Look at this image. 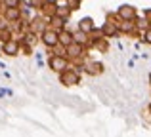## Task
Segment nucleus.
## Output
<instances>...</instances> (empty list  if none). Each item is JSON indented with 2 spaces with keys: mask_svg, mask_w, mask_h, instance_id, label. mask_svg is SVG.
<instances>
[{
  "mask_svg": "<svg viewBox=\"0 0 151 137\" xmlns=\"http://www.w3.org/2000/svg\"><path fill=\"white\" fill-rule=\"evenodd\" d=\"M59 82H61L63 86H77V84H81V72H78L77 69L67 67L65 70L59 72Z\"/></svg>",
  "mask_w": 151,
  "mask_h": 137,
  "instance_id": "obj_1",
  "label": "nucleus"
},
{
  "mask_svg": "<svg viewBox=\"0 0 151 137\" xmlns=\"http://www.w3.org/2000/svg\"><path fill=\"white\" fill-rule=\"evenodd\" d=\"M48 67L52 70H55V72H61V70H65L67 67H69V59H67L65 55H55V53H50Z\"/></svg>",
  "mask_w": 151,
  "mask_h": 137,
  "instance_id": "obj_2",
  "label": "nucleus"
},
{
  "mask_svg": "<svg viewBox=\"0 0 151 137\" xmlns=\"http://www.w3.org/2000/svg\"><path fill=\"white\" fill-rule=\"evenodd\" d=\"M19 48H21V44H19V40L15 36L14 38H8V40L2 42V53H4V55H8V57L19 55Z\"/></svg>",
  "mask_w": 151,
  "mask_h": 137,
  "instance_id": "obj_3",
  "label": "nucleus"
},
{
  "mask_svg": "<svg viewBox=\"0 0 151 137\" xmlns=\"http://www.w3.org/2000/svg\"><path fill=\"white\" fill-rule=\"evenodd\" d=\"M38 36H40V42H42V44H44L48 50L54 48L55 44H59V40H58V31L50 29V27H48V29H44L40 34H38Z\"/></svg>",
  "mask_w": 151,
  "mask_h": 137,
  "instance_id": "obj_4",
  "label": "nucleus"
},
{
  "mask_svg": "<svg viewBox=\"0 0 151 137\" xmlns=\"http://www.w3.org/2000/svg\"><path fill=\"white\" fill-rule=\"evenodd\" d=\"M44 29H48V19H46L42 13H38V15H35V17L29 19V31L40 34Z\"/></svg>",
  "mask_w": 151,
  "mask_h": 137,
  "instance_id": "obj_5",
  "label": "nucleus"
},
{
  "mask_svg": "<svg viewBox=\"0 0 151 137\" xmlns=\"http://www.w3.org/2000/svg\"><path fill=\"white\" fill-rule=\"evenodd\" d=\"M136 15H138L136 8L130 6V4H122V6L119 8V11H117V17L119 19H126V21H134Z\"/></svg>",
  "mask_w": 151,
  "mask_h": 137,
  "instance_id": "obj_6",
  "label": "nucleus"
},
{
  "mask_svg": "<svg viewBox=\"0 0 151 137\" xmlns=\"http://www.w3.org/2000/svg\"><path fill=\"white\" fill-rule=\"evenodd\" d=\"M82 70L90 74V76H96V74H101L103 72V65L100 61H82Z\"/></svg>",
  "mask_w": 151,
  "mask_h": 137,
  "instance_id": "obj_7",
  "label": "nucleus"
},
{
  "mask_svg": "<svg viewBox=\"0 0 151 137\" xmlns=\"http://www.w3.org/2000/svg\"><path fill=\"white\" fill-rule=\"evenodd\" d=\"M65 23H67V19L65 17H61V15H58V13H54V15H50L48 17V27L50 29H54V31H61V29H65Z\"/></svg>",
  "mask_w": 151,
  "mask_h": 137,
  "instance_id": "obj_8",
  "label": "nucleus"
},
{
  "mask_svg": "<svg viewBox=\"0 0 151 137\" xmlns=\"http://www.w3.org/2000/svg\"><path fill=\"white\" fill-rule=\"evenodd\" d=\"M2 15L8 19V23H14V21L23 17L21 8H2Z\"/></svg>",
  "mask_w": 151,
  "mask_h": 137,
  "instance_id": "obj_9",
  "label": "nucleus"
},
{
  "mask_svg": "<svg viewBox=\"0 0 151 137\" xmlns=\"http://www.w3.org/2000/svg\"><path fill=\"white\" fill-rule=\"evenodd\" d=\"M58 40H59V44H61V46H69L71 42H73V33L65 27V29H61L58 33Z\"/></svg>",
  "mask_w": 151,
  "mask_h": 137,
  "instance_id": "obj_10",
  "label": "nucleus"
},
{
  "mask_svg": "<svg viewBox=\"0 0 151 137\" xmlns=\"http://www.w3.org/2000/svg\"><path fill=\"white\" fill-rule=\"evenodd\" d=\"M88 40H90V36H88V33H84V31H75L73 33V42H78V44H82V46H88Z\"/></svg>",
  "mask_w": 151,
  "mask_h": 137,
  "instance_id": "obj_11",
  "label": "nucleus"
},
{
  "mask_svg": "<svg viewBox=\"0 0 151 137\" xmlns=\"http://www.w3.org/2000/svg\"><path fill=\"white\" fill-rule=\"evenodd\" d=\"M94 27H96V25H94V19L92 17H82L81 21H78V29L84 31V33H90Z\"/></svg>",
  "mask_w": 151,
  "mask_h": 137,
  "instance_id": "obj_12",
  "label": "nucleus"
},
{
  "mask_svg": "<svg viewBox=\"0 0 151 137\" xmlns=\"http://www.w3.org/2000/svg\"><path fill=\"white\" fill-rule=\"evenodd\" d=\"M134 25H136V29L140 31V33H144L147 27H151V23H149V19L145 17V15H144V17H138V15H136V19H134Z\"/></svg>",
  "mask_w": 151,
  "mask_h": 137,
  "instance_id": "obj_13",
  "label": "nucleus"
},
{
  "mask_svg": "<svg viewBox=\"0 0 151 137\" xmlns=\"http://www.w3.org/2000/svg\"><path fill=\"white\" fill-rule=\"evenodd\" d=\"M55 13H58V15H61V17H65V19H69L71 10L67 8V4H65V6H58V4H55Z\"/></svg>",
  "mask_w": 151,
  "mask_h": 137,
  "instance_id": "obj_14",
  "label": "nucleus"
},
{
  "mask_svg": "<svg viewBox=\"0 0 151 137\" xmlns=\"http://www.w3.org/2000/svg\"><path fill=\"white\" fill-rule=\"evenodd\" d=\"M4 8H19L25 4V0H2Z\"/></svg>",
  "mask_w": 151,
  "mask_h": 137,
  "instance_id": "obj_15",
  "label": "nucleus"
},
{
  "mask_svg": "<svg viewBox=\"0 0 151 137\" xmlns=\"http://www.w3.org/2000/svg\"><path fill=\"white\" fill-rule=\"evenodd\" d=\"M81 2H82V0H67V8H69L71 11H75V10L81 8Z\"/></svg>",
  "mask_w": 151,
  "mask_h": 137,
  "instance_id": "obj_16",
  "label": "nucleus"
},
{
  "mask_svg": "<svg viewBox=\"0 0 151 137\" xmlns=\"http://www.w3.org/2000/svg\"><path fill=\"white\" fill-rule=\"evenodd\" d=\"M142 40H144L145 44H151V27H147V29L142 33Z\"/></svg>",
  "mask_w": 151,
  "mask_h": 137,
  "instance_id": "obj_17",
  "label": "nucleus"
},
{
  "mask_svg": "<svg viewBox=\"0 0 151 137\" xmlns=\"http://www.w3.org/2000/svg\"><path fill=\"white\" fill-rule=\"evenodd\" d=\"M44 4V0H29V6L33 10H40V6Z\"/></svg>",
  "mask_w": 151,
  "mask_h": 137,
  "instance_id": "obj_18",
  "label": "nucleus"
},
{
  "mask_svg": "<svg viewBox=\"0 0 151 137\" xmlns=\"http://www.w3.org/2000/svg\"><path fill=\"white\" fill-rule=\"evenodd\" d=\"M4 29H10V23H8V19L4 15H0V31H4Z\"/></svg>",
  "mask_w": 151,
  "mask_h": 137,
  "instance_id": "obj_19",
  "label": "nucleus"
},
{
  "mask_svg": "<svg viewBox=\"0 0 151 137\" xmlns=\"http://www.w3.org/2000/svg\"><path fill=\"white\" fill-rule=\"evenodd\" d=\"M144 15L149 19V23H151V10H145V11H144Z\"/></svg>",
  "mask_w": 151,
  "mask_h": 137,
  "instance_id": "obj_20",
  "label": "nucleus"
},
{
  "mask_svg": "<svg viewBox=\"0 0 151 137\" xmlns=\"http://www.w3.org/2000/svg\"><path fill=\"white\" fill-rule=\"evenodd\" d=\"M46 2H52V4H58L59 0H46Z\"/></svg>",
  "mask_w": 151,
  "mask_h": 137,
  "instance_id": "obj_21",
  "label": "nucleus"
},
{
  "mask_svg": "<svg viewBox=\"0 0 151 137\" xmlns=\"http://www.w3.org/2000/svg\"><path fill=\"white\" fill-rule=\"evenodd\" d=\"M149 84H151V74H149Z\"/></svg>",
  "mask_w": 151,
  "mask_h": 137,
  "instance_id": "obj_22",
  "label": "nucleus"
},
{
  "mask_svg": "<svg viewBox=\"0 0 151 137\" xmlns=\"http://www.w3.org/2000/svg\"><path fill=\"white\" fill-rule=\"evenodd\" d=\"M149 112H151V105H149Z\"/></svg>",
  "mask_w": 151,
  "mask_h": 137,
  "instance_id": "obj_23",
  "label": "nucleus"
}]
</instances>
